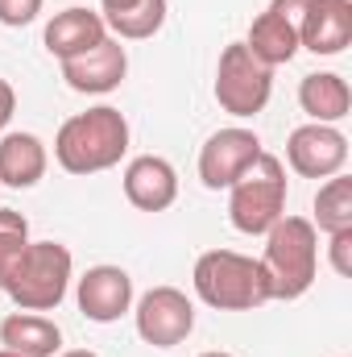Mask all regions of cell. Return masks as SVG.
I'll use <instances>...</instances> for the list:
<instances>
[{
	"instance_id": "cell-8",
	"label": "cell",
	"mask_w": 352,
	"mask_h": 357,
	"mask_svg": "<svg viewBox=\"0 0 352 357\" xmlns=\"http://www.w3.org/2000/svg\"><path fill=\"white\" fill-rule=\"evenodd\" d=\"M262 137L245 125H228L220 133H211L199 150V183L207 191H228L237 178L245 175L257 158H262Z\"/></svg>"
},
{
	"instance_id": "cell-20",
	"label": "cell",
	"mask_w": 352,
	"mask_h": 357,
	"mask_svg": "<svg viewBox=\"0 0 352 357\" xmlns=\"http://www.w3.org/2000/svg\"><path fill=\"white\" fill-rule=\"evenodd\" d=\"M315 233H344L352 229V178L340 175L323 178V187L315 191Z\"/></svg>"
},
{
	"instance_id": "cell-3",
	"label": "cell",
	"mask_w": 352,
	"mask_h": 357,
	"mask_svg": "<svg viewBox=\"0 0 352 357\" xmlns=\"http://www.w3.org/2000/svg\"><path fill=\"white\" fill-rule=\"evenodd\" d=\"M262 266L269 274L273 299H303L319 274V233L307 216H282L265 233Z\"/></svg>"
},
{
	"instance_id": "cell-22",
	"label": "cell",
	"mask_w": 352,
	"mask_h": 357,
	"mask_svg": "<svg viewBox=\"0 0 352 357\" xmlns=\"http://www.w3.org/2000/svg\"><path fill=\"white\" fill-rule=\"evenodd\" d=\"M42 4H46V0H0V25H8V29H21V25L38 21Z\"/></svg>"
},
{
	"instance_id": "cell-19",
	"label": "cell",
	"mask_w": 352,
	"mask_h": 357,
	"mask_svg": "<svg viewBox=\"0 0 352 357\" xmlns=\"http://www.w3.org/2000/svg\"><path fill=\"white\" fill-rule=\"evenodd\" d=\"M245 46H249V54H253L257 63H265V67L273 71V67H282V63H290V59L298 54V29H294L286 17H278V13L265 8L262 17L249 25Z\"/></svg>"
},
{
	"instance_id": "cell-15",
	"label": "cell",
	"mask_w": 352,
	"mask_h": 357,
	"mask_svg": "<svg viewBox=\"0 0 352 357\" xmlns=\"http://www.w3.org/2000/svg\"><path fill=\"white\" fill-rule=\"evenodd\" d=\"M50 154L38 133H4L0 137V187L25 191L46 178Z\"/></svg>"
},
{
	"instance_id": "cell-27",
	"label": "cell",
	"mask_w": 352,
	"mask_h": 357,
	"mask_svg": "<svg viewBox=\"0 0 352 357\" xmlns=\"http://www.w3.org/2000/svg\"><path fill=\"white\" fill-rule=\"evenodd\" d=\"M199 357H237V354H224V349H207V354H199Z\"/></svg>"
},
{
	"instance_id": "cell-7",
	"label": "cell",
	"mask_w": 352,
	"mask_h": 357,
	"mask_svg": "<svg viewBox=\"0 0 352 357\" xmlns=\"http://www.w3.org/2000/svg\"><path fill=\"white\" fill-rule=\"evenodd\" d=\"M137 337L154 349H175L195 333V303L178 287H150L133 303Z\"/></svg>"
},
{
	"instance_id": "cell-1",
	"label": "cell",
	"mask_w": 352,
	"mask_h": 357,
	"mask_svg": "<svg viewBox=\"0 0 352 357\" xmlns=\"http://www.w3.org/2000/svg\"><path fill=\"white\" fill-rule=\"evenodd\" d=\"M129 154V121L112 104H95L88 112H75L54 133V158L67 175H99L120 167Z\"/></svg>"
},
{
	"instance_id": "cell-17",
	"label": "cell",
	"mask_w": 352,
	"mask_h": 357,
	"mask_svg": "<svg viewBox=\"0 0 352 357\" xmlns=\"http://www.w3.org/2000/svg\"><path fill=\"white\" fill-rule=\"evenodd\" d=\"M298 104H303V112H307L311 121L336 125V121L349 116L352 88H349V79L336 75V71H311V75H303V84H298Z\"/></svg>"
},
{
	"instance_id": "cell-10",
	"label": "cell",
	"mask_w": 352,
	"mask_h": 357,
	"mask_svg": "<svg viewBox=\"0 0 352 357\" xmlns=\"http://www.w3.org/2000/svg\"><path fill=\"white\" fill-rule=\"evenodd\" d=\"M125 75H129V50L120 46V38H104L88 54L63 63L67 88L83 91V96H108L125 84Z\"/></svg>"
},
{
	"instance_id": "cell-28",
	"label": "cell",
	"mask_w": 352,
	"mask_h": 357,
	"mask_svg": "<svg viewBox=\"0 0 352 357\" xmlns=\"http://www.w3.org/2000/svg\"><path fill=\"white\" fill-rule=\"evenodd\" d=\"M0 357H21V354H13V349H0Z\"/></svg>"
},
{
	"instance_id": "cell-25",
	"label": "cell",
	"mask_w": 352,
	"mask_h": 357,
	"mask_svg": "<svg viewBox=\"0 0 352 357\" xmlns=\"http://www.w3.org/2000/svg\"><path fill=\"white\" fill-rule=\"evenodd\" d=\"M13 112H17V91H13L8 79H0V129L13 121Z\"/></svg>"
},
{
	"instance_id": "cell-26",
	"label": "cell",
	"mask_w": 352,
	"mask_h": 357,
	"mask_svg": "<svg viewBox=\"0 0 352 357\" xmlns=\"http://www.w3.org/2000/svg\"><path fill=\"white\" fill-rule=\"evenodd\" d=\"M54 357H99V354H91V349H67V354H63V349H58Z\"/></svg>"
},
{
	"instance_id": "cell-16",
	"label": "cell",
	"mask_w": 352,
	"mask_h": 357,
	"mask_svg": "<svg viewBox=\"0 0 352 357\" xmlns=\"http://www.w3.org/2000/svg\"><path fill=\"white\" fill-rule=\"evenodd\" d=\"M0 345L21 357H54L63 349V328L42 312H13L0 324Z\"/></svg>"
},
{
	"instance_id": "cell-13",
	"label": "cell",
	"mask_w": 352,
	"mask_h": 357,
	"mask_svg": "<svg viewBox=\"0 0 352 357\" xmlns=\"http://www.w3.org/2000/svg\"><path fill=\"white\" fill-rule=\"evenodd\" d=\"M352 42V0H315L298 21V50L311 54H344Z\"/></svg>"
},
{
	"instance_id": "cell-24",
	"label": "cell",
	"mask_w": 352,
	"mask_h": 357,
	"mask_svg": "<svg viewBox=\"0 0 352 357\" xmlns=\"http://www.w3.org/2000/svg\"><path fill=\"white\" fill-rule=\"evenodd\" d=\"M311 4H315V0H273V4H269V13L286 17V21H290V25L298 29V21L307 17V8H311Z\"/></svg>"
},
{
	"instance_id": "cell-6",
	"label": "cell",
	"mask_w": 352,
	"mask_h": 357,
	"mask_svg": "<svg viewBox=\"0 0 352 357\" xmlns=\"http://www.w3.org/2000/svg\"><path fill=\"white\" fill-rule=\"evenodd\" d=\"M273 96V71L249 54L245 42H228L216 63V104L232 116H257Z\"/></svg>"
},
{
	"instance_id": "cell-14",
	"label": "cell",
	"mask_w": 352,
	"mask_h": 357,
	"mask_svg": "<svg viewBox=\"0 0 352 357\" xmlns=\"http://www.w3.org/2000/svg\"><path fill=\"white\" fill-rule=\"evenodd\" d=\"M104 38H108V25H104V17L91 13V8H63V13H54V17L46 21V33H42L46 50H50L58 63L88 54L91 46H99Z\"/></svg>"
},
{
	"instance_id": "cell-4",
	"label": "cell",
	"mask_w": 352,
	"mask_h": 357,
	"mask_svg": "<svg viewBox=\"0 0 352 357\" xmlns=\"http://www.w3.org/2000/svg\"><path fill=\"white\" fill-rule=\"evenodd\" d=\"M71 274H75V258L63 241H29L0 291L21 312H54L71 291Z\"/></svg>"
},
{
	"instance_id": "cell-5",
	"label": "cell",
	"mask_w": 352,
	"mask_h": 357,
	"mask_svg": "<svg viewBox=\"0 0 352 357\" xmlns=\"http://www.w3.org/2000/svg\"><path fill=\"white\" fill-rule=\"evenodd\" d=\"M286 216V167L278 154L262 150V158L228 187V220L245 237H265Z\"/></svg>"
},
{
	"instance_id": "cell-23",
	"label": "cell",
	"mask_w": 352,
	"mask_h": 357,
	"mask_svg": "<svg viewBox=\"0 0 352 357\" xmlns=\"http://www.w3.org/2000/svg\"><path fill=\"white\" fill-rule=\"evenodd\" d=\"M328 258H332V270H336L340 278H349L352 274V229L328 233Z\"/></svg>"
},
{
	"instance_id": "cell-18",
	"label": "cell",
	"mask_w": 352,
	"mask_h": 357,
	"mask_svg": "<svg viewBox=\"0 0 352 357\" xmlns=\"http://www.w3.org/2000/svg\"><path fill=\"white\" fill-rule=\"evenodd\" d=\"M99 17L120 42H141L166 25V0H99Z\"/></svg>"
},
{
	"instance_id": "cell-12",
	"label": "cell",
	"mask_w": 352,
	"mask_h": 357,
	"mask_svg": "<svg viewBox=\"0 0 352 357\" xmlns=\"http://www.w3.org/2000/svg\"><path fill=\"white\" fill-rule=\"evenodd\" d=\"M120 178H125V199L137 212H166L178 199V171L162 154H137Z\"/></svg>"
},
{
	"instance_id": "cell-11",
	"label": "cell",
	"mask_w": 352,
	"mask_h": 357,
	"mask_svg": "<svg viewBox=\"0 0 352 357\" xmlns=\"http://www.w3.org/2000/svg\"><path fill=\"white\" fill-rule=\"evenodd\" d=\"M75 303L91 324H116L125 312H133V278L120 266H91L79 287Z\"/></svg>"
},
{
	"instance_id": "cell-2",
	"label": "cell",
	"mask_w": 352,
	"mask_h": 357,
	"mask_svg": "<svg viewBox=\"0 0 352 357\" xmlns=\"http://www.w3.org/2000/svg\"><path fill=\"white\" fill-rule=\"evenodd\" d=\"M191 282H195V295L216 312H253V307L273 299L262 258H249L237 250L199 254L195 270H191Z\"/></svg>"
},
{
	"instance_id": "cell-21",
	"label": "cell",
	"mask_w": 352,
	"mask_h": 357,
	"mask_svg": "<svg viewBox=\"0 0 352 357\" xmlns=\"http://www.w3.org/2000/svg\"><path fill=\"white\" fill-rule=\"evenodd\" d=\"M29 245V220L13 208H0V287L8 278V270L17 266V258Z\"/></svg>"
},
{
	"instance_id": "cell-9",
	"label": "cell",
	"mask_w": 352,
	"mask_h": 357,
	"mask_svg": "<svg viewBox=\"0 0 352 357\" xmlns=\"http://www.w3.org/2000/svg\"><path fill=\"white\" fill-rule=\"evenodd\" d=\"M286 162L303 178H332L349 167V137L336 125L307 121L286 137Z\"/></svg>"
}]
</instances>
